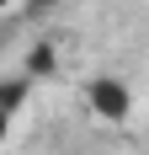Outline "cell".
<instances>
[{"instance_id": "cell-1", "label": "cell", "mask_w": 149, "mask_h": 155, "mask_svg": "<svg viewBox=\"0 0 149 155\" xmlns=\"http://www.w3.org/2000/svg\"><path fill=\"white\" fill-rule=\"evenodd\" d=\"M85 107L101 118V123H128L133 118V91H128V80L117 75H96L85 86Z\"/></svg>"}, {"instance_id": "cell-2", "label": "cell", "mask_w": 149, "mask_h": 155, "mask_svg": "<svg viewBox=\"0 0 149 155\" xmlns=\"http://www.w3.org/2000/svg\"><path fill=\"white\" fill-rule=\"evenodd\" d=\"M32 91V75H16V80H0V112L11 118V112H21V102H27Z\"/></svg>"}, {"instance_id": "cell-3", "label": "cell", "mask_w": 149, "mask_h": 155, "mask_svg": "<svg viewBox=\"0 0 149 155\" xmlns=\"http://www.w3.org/2000/svg\"><path fill=\"white\" fill-rule=\"evenodd\" d=\"M48 70H53V48H48V43H37V48L27 54V75H48Z\"/></svg>"}, {"instance_id": "cell-4", "label": "cell", "mask_w": 149, "mask_h": 155, "mask_svg": "<svg viewBox=\"0 0 149 155\" xmlns=\"http://www.w3.org/2000/svg\"><path fill=\"white\" fill-rule=\"evenodd\" d=\"M5 134H11V118H5V112H0V144H5Z\"/></svg>"}]
</instances>
